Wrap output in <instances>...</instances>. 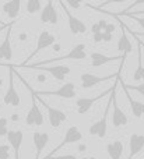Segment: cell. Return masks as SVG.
I'll return each instance as SVG.
<instances>
[{
	"label": "cell",
	"instance_id": "18",
	"mask_svg": "<svg viewBox=\"0 0 144 159\" xmlns=\"http://www.w3.org/2000/svg\"><path fill=\"white\" fill-rule=\"evenodd\" d=\"M32 141H34V145H35V159H39L42 151H44L45 147L49 143V134L48 133L35 131L32 133Z\"/></svg>",
	"mask_w": 144,
	"mask_h": 159
},
{
	"label": "cell",
	"instance_id": "25",
	"mask_svg": "<svg viewBox=\"0 0 144 159\" xmlns=\"http://www.w3.org/2000/svg\"><path fill=\"white\" fill-rule=\"evenodd\" d=\"M25 7H27L28 14H35L42 10V3L39 2V0H28V2L25 3Z\"/></svg>",
	"mask_w": 144,
	"mask_h": 159
},
{
	"label": "cell",
	"instance_id": "24",
	"mask_svg": "<svg viewBox=\"0 0 144 159\" xmlns=\"http://www.w3.org/2000/svg\"><path fill=\"white\" fill-rule=\"evenodd\" d=\"M134 81H143L144 82V66H143V55H142V46L137 43V67L133 73Z\"/></svg>",
	"mask_w": 144,
	"mask_h": 159
},
{
	"label": "cell",
	"instance_id": "2",
	"mask_svg": "<svg viewBox=\"0 0 144 159\" xmlns=\"http://www.w3.org/2000/svg\"><path fill=\"white\" fill-rule=\"evenodd\" d=\"M87 57V52H86V45L84 43H78L76 48H73L70 52H67L66 55L59 56V57H53L49 60H44V61H38L34 63L31 66H46V64H52L56 61H62V60H83Z\"/></svg>",
	"mask_w": 144,
	"mask_h": 159
},
{
	"label": "cell",
	"instance_id": "38",
	"mask_svg": "<svg viewBox=\"0 0 144 159\" xmlns=\"http://www.w3.org/2000/svg\"><path fill=\"white\" fill-rule=\"evenodd\" d=\"M8 25V24H7ZM7 25H4V27H2V28H0V30H3V28H6V27H7Z\"/></svg>",
	"mask_w": 144,
	"mask_h": 159
},
{
	"label": "cell",
	"instance_id": "22",
	"mask_svg": "<svg viewBox=\"0 0 144 159\" xmlns=\"http://www.w3.org/2000/svg\"><path fill=\"white\" fill-rule=\"evenodd\" d=\"M123 89H125V93H126V96H128V101H129V105H130V109H132L133 116L136 119H142L144 116V103L132 98L130 93H129V91L126 89V88H123Z\"/></svg>",
	"mask_w": 144,
	"mask_h": 159
},
{
	"label": "cell",
	"instance_id": "17",
	"mask_svg": "<svg viewBox=\"0 0 144 159\" xmlns=\"http://www.w3.org/2000/svg\"><path fill=\"white\" fill-rule=\"evenodd\" d=\"M144 148V135L143 134H132L129 138V155L126 159H133Z\"/></svg>",
	"mask_w": 144,
	"mask_h": 159
},
{
	"label": "cell",
	"instance_id": "36",
	"mask_svg": "<svg viewBox=\"0 0 144 159\" xmlns=\"http://www.w3.org/2000/svg\"><path fill=\"white\" fill-rule=\"evenodd\" d=\"M134 34H136L137 36H139V35H140V36H144V32H143V34H137V32H134Z\"/></svg>",
	"mask_w": 144,
	"mask_h": 159
},
{
	"label": "cell",
	"instance_id": "3",
	"mask_svg": "<svg viewBox=\"0 0 144 159\" xmlns=\"http://www.w3.org/2000/svg\"><path fill=\"white\" fill-rule=\"evenodd\" d=\"M119 84V77L116 78V82H115V88L111 92V99H112V107H114V112H112V124H114L115 129H119V127H123L129 123V117L126 116V113L118 106L116 102V87Z\"/></svg>",
	"mask_w": 144,
	"mask_h": 159
},
{
	"label": "cell",
	"instance_id": "31",
	"mask_svg": "<svg viewBox=\"0 0 144 159\" xmlns=\"http://www.w3.org/2000/svg\"><path fill=\"white\" fill-rule=\"evenodd\" d=\"M115 28H116V27H115L114 24H111V22H109V24L106 25V28H105V31H104V32H105V34H109V35H112V34L115 32Z\"/></svg>",
	"mask_w": 144,
	"mask_h": 159
},
{
	"label": "cell",
	"instance_id": "39",
	"mask_svg": "<svg viewBox=\"0 0 144 159\" xmlns=\"http://www.w3.org/2000/svg\"><path fill=\"white\" fill-rule=\"evenodd\" d=\"M0 110H2V105H0Z\"/></svg>",
	"mask_w": 144,
	"mask_h": 159
},
{
	"label": "cell",
	"instance_id": "8",
	"mask_svg": "<svg viewBox=\"0 0 144 159\" xmlns=\"http://www.w3.org/2000/svg\"><path fill=\"white\" fill-rule=\"evenodd\" d=\"M34 95H35V93H34ZM36 101H39L42 106H45V109H46V112H48L49 124H50V127H52V129H59V127H60V124L63 123V121L67 120V115L64 112H62V110L49 106V105H48L45 101H42V98H38V96H36Z\"/></svg>",
	"mask_w": 144,
	"mask_h": 159
},
{
	"label": "cell",
	"instance_id": "7",
	"mask_svg": "<svg viewBox=\"0 0 144 159\" xmlns=\"http://www.w3.org/2000/svg\"><path fill=\"white\" fill-rule=\"evenodd\" d=\"M36 96H44V95H49V96H59L63 99H73L76 96V85L73 82H66L64 85L59 87L55 91H34Z\"/></svg>",
	"mask_w": 144,
	"mask_h": 159
},
{
	"label": "cell",
	"instance_id": "34",
	"mask_svg": "<svg viewBox=\"0 0 144 159\" xmlns=\"http://www.w3.org/2000/svg\"><path fill=\"white\" fill-rule=\"evenodd\" d=\"M36 80H38L39 82H45V81H46V77H45L44 74H39L38 77H36Z\"/></svg>",
	"mask_w": 144,
	"mask_h": 159
},
{
	"label": "cell",
	"instance_id": "30",
	"mask_svg": "<svg viewBox=\"0 0 144 159\" xmlns=\"http://www.w3.org/2000/svg\"><path fill=\"white\" fill-rule=\"evenodd\" d=\"M64 4L69 6V7H72V8H80L81 7V3L80 2H72V0H67V2H64Z\"/></svg>",
	"mask_w": 144,
	"mask_h": 159
},
{
	"label": "cell",
	"instance_id": "11",
	"mask_svg": "<svg viewBox=\"0 0 144 159\" xmlns=\"http://www.w3.org/2000/svg\"><path fill=\"white\" fill-rule=\"evenodd\" d=\"M120 28H122V31H120V38H119V41H118V50L122 53V63H120L118 75H120V73H122L123 63H125L128 55H129V53H132V42H130V39H129L128 34H126L125 24H123L122 21H120Z\"/></svg>",
	"mask_w": 144,
	"mask_h": 159
},
{
	"label": "cell",
	"instance_id": "5",
	"mask_svg": "<svg viewBox=\"0 0 144 159\" xmlns=\"http://www.w3.org/2000/svg\"><path fill=\"white\" fill-rule=\"evenodd\" d=\"M111 106H112V99H111V95H109V101L105 106V110H104L102 119L98 120V121H95L94 124L90 126V129H88L90 135H92V137H98V138H105L106 130H108V113H109Z\"/></svg>",
	"mask_w": 144,
	"mask_h": 159
},
{
	"label": "cell",
	"instance_id": "16",
	"mask_svg": "<svg viewBox=\"0 0 144 159\" xmlns=\"http://www.w3.org/2000/svg\"><path fill=\"white\" fill-rule=\"evenodd\" d=\"M58 11H56L55 6H53L52 2H46V4L42 7L41 11V21L45 22V24H50V25H56L58 24Z\"/></svg>",
	"mask_w": 144,
	"mask_h": 159
},
{
	"label": "cell",
	"instance_id": "37",
	"mask_svg": "<svg viewBox=\"0 0 144 159\" xmlns=\"http://www.w3.org/2000/svg\"><path fill=\"white\" fill-rule=\"evenodd\" d=\"M2 84H3V80H2V78H0V87H2Z\"/></svg>",
	"mask_w": 144,
	"mask_h": 159
},
{
	"label": "cell",
	"instance_id": "27",
	"mask_svg": "<svg viewBox=\"0 0 144 159\" xmlns=\"http://www.w3.org/2000/svg\"><path fill=\"white\" fill-rule=\"evenodd\" d=\"M7 123H8V120L6 117L0 119V137H6L7 135V133H8Z\"/></svg>",
	"mask_w": 144,
	"mask_h": 159
},
{
	"label": "cell",
	"instance_id": "29",
	"mask_svg": "<svg viewBox=\"0 0 144 159\" xmlns=\"http://www.w3.org/2000/svg\"><path fill=\"white\" fill-rule=\"evenodd\" d=\"M42 159H77V157L69 154V155H60V157H45Z\"/></svg>",
	"mask_w": 144,
	"mask_h": 159
},
{
	"label": "cell",
	"instance_id": "15",
	"mask_svg": "<svg viewBox=\"0 0 144 159\" xmlns=\"http://www.w3.org/2000/svg\"><path fill=\"white\" fill-rule=\"evenodd\" d=\"M7 141L10 147L14 149V159H20V151H21L22 140H24V133L21 130H8Z\"/></svg>",
	"mask_w": 144,
	"mask_h": 159
},
{
	"label": "cell",
	"instance_id": "4",
	"mask_svg": "<svg viewBox=\"0 0 144 159\" xmlns=\"http://www.w3.org/2000/svg\"><path fill=\"white\" fill-rule=\"evenodd\" d=\"M55 42H56V36L53 35V34H50L49 31H42V32L39 34V36H38V41H36V48H35V50L30 53V56L25 59V61L21 64V67H25V66H27V64L31 61V59L35 57V56L38 55L39 52H42L44 49H46V48H49V46H52V45H55Z\"/></svg>",
	"mask_w": 144,
	"mask_h": 159
},
{
	"label": "cell",
	"instance_id": "26",
	"mask_svg": "<svg viewBox=\"0 0 144 159\" xmlns=\"http://www.w3.org/2000/svg\"><path fill=\"white\" fill-rule=\"evenodd\" d=\"M119 82L123 88H126V89H134V91H137L140 95L144 96V82H142V84H139V85H126L120 78H119Z\"/></svg>",
	"mask_w": 144,
	"mask_h": 159
},
{
	"label": "cell",
	"instance_id": "13",
	"mask_svg": "<svg viewBox=\"0 0 144 159\" xmlns=\"http://www.w3.org/2000/svg\"><path fill=\"white\" fill-rule=\"evenodd\" d=\"M81 138H83V134H81V131L78 130V127H76V126L69 127V129H67V131H66V134H64V137H63V140L60 141V144H59V145L56 147V148L53 149V151L50 152L48 157H53V154H56L59 149H62L63 147L69 145V144L78 143V141H81Z\"/></svg>",
	"mask_w": 144,
	"mask_h": 159
},
{
	"label": "cell",
	"instance_id": "1",
	"mask_svg": "<svg viewBox=\"0 0 144 159\" xmlns=\"http://www.w3.org/2000/svg\"><path fill=\"white\" fill-rule=\"evenodd\" d=\"M16 75L21 80L22 82H24V85L28 88V91L31 92V109L30 112L27 113V116H25V123L28 124V126H36V127H41L42 124H44V115H42L41 109L38 107V103H36V98L35 95H34V89L30 87V84H28L27 81H24V78L21 77V75L18 74V73H16Z\"/></svg>",
	"mask_w": 144,
	"mask_h": 159
},
{
	"label": "cell",
	"instance_id": "10",
	"mask_svg": "<svg viewBox=\"0 0 144 159\" xmlns=\"http://www.w3.org/2000/svg\"><path fill=\"white\" fill-rule=\"evenodd\" d=\"M114 87H115V85H114ZM114 87L109 88V89H106L105 92L101 93V95L94 96V98H80V99H77V101H76V109H77V113H78V115H86V113L92 107V105H94V103L100 102L101 99H104L105 96L111 95Z\"/></svg>",
	"mask_w": 144,
	"mask_h": 159
},
{
	"label": "cell",
	"instance_id": "32",
	"mask_svg": "<svg viewBox=\"0 0 144 159\" xmlns=\"http://www.w3.org/2000/svg\"><path fill=\"white\" fill-rule=\"evenodd\" d=\"M92 39H94L95 43H98V42H102V32H100V34H94Z\"/></svg>",
	"mask_w": 144,
	"mask_h": 159
},
{
	"label": "cell",
	"instance_id": "40",
	"mask_svg": "<svg viewBox=\"0 0 144 159\" xmlns=\"http://www.w3.org/2000/svg\"><path fill=\"white\" fill-rule=\"evenodd\" d=\"M0 24H2V21H0Z\"/></svg>",
	"mask_w": 144,
	"mask_h": 159
},
{
	"label": "cell",
	"instance_id": "20",
	"mask_svg": "<svg viewBox=\"0 0 144 159\" xmlns=\"http://www.w3.org/2000/svg\"><path fill=\"white\" fill-rule=\"evenodd\" d=\"M122 56H105L102 53H98V52H92L90 55V66L91 67H102L104 64L109 63V61H115V60H119Z\"/></svg>",
	"mask_w": 144,
	"mask_h": 159
},
{
	"label": "cell",
	"instance_id": "33",
	"mask_svg": "<svg viewBox=\"0 0 144 159\" xmlns=\"http://www.w3.org/2000/svg\"><path fill=\"white\" fill-rule=\"evenodd\" d=\"M111 41H112V35L102 32V42H111Z\"/></svg>",
	"mask_w": 144,
	"mask_h": 159
},
{
	"label": "cell",
	"instance_id": "14",
	"mask_svg": "<svg viewBox=\"0 0 144 159\" xmlns=\"http://www.w3.org/2000/svg\"><path fill=\"white\" fill-rule=\"evenodd\" d=\"M119 75L116 74H112V75H106V77H98L95 74H91V73H83L80 75V80H81V87L84 89H90V88L95 87V85L101 84V82H105V81H109L111 78H118Z\"/></svg>",
	"mask_w": 144,
	"mask_h": 159
},
{
	"label": "cell",
	"instance_id": "6",
	"mask_svg": "<svg viewBox=\"0 0 144 159\" xmlns=\"http://www.w3.org/2000/svg\"><path fill=\"white\" fill-rule=\"evenodd\" d=\"M14 66H8V88L4 93V101L6 105H10V106H20L21 105V98H20L18 92H17L16 87H14Z\"/></svg>",
	"mask_w": 144,
	"mask_h": 159
},
{
	"label": "cell",
	"instance_id": "9",
	"mask_svg": "<svg viewBox=\"0 0 144 159\" xmlns=\"http://www.w3.org/2000/svg\"><path fill=\"white\" fill-rule=\"evenodd\" d=\"M27 69L31 70H38V71H46L49 74H52L58 81H63L67 75L70 74V66H66V64H59V66H53V67H45V66H31V64H27Z\"/></svg>",
	"mask_w": 144,
	"mask_h": 159
},
{
	"label": "cell",
	"instance_id": "35",
	"mask_svg": "<svg viewBox=\"0 0 144 159\" xmlns=\"http://www.w3.org/2000/svg\"><path fill=\"white\" fill-rule=\"evenodd\" d=\"M83 159H97V158H95V157H88V158H87V157H84Z\"/></svg>",
	"mask_w": 144,
	"mask_h": 159
},
{
	"label": "cell",
	"instance_id": "23",
	"mask_svg": "<svg viewBox=\"0 0 144 159\" xmlns=\"http://www.w3.org/2000/svg\"><path fill=\"white\" fill-rule=\"evenodd\" d=\"M123 149H125L123 143L119 140L106 144V152H108L111 159H120L122 158V154H123Z\"/></svg>",
	"mask_w": 144,
	"mask_h": 159
},
{
	"label": "cell",
	"instance_id": "12",
	"mask_svg": "<svg viewBox=\"0 0 144 159\" xmlns=\"http://www.w3.org/2000/svg\"><path fill=\"white\" fill-rule=\"evenodd\" d=\"M59 4L62 6V8H63L64 14L67 16V20H69V30H70V32H72L73 35H78V34H84V32H86V31H87V25L84 24V22L81 21L80 18H77V17L73 16L72 11L69 10V7L64 4V2H59Z\"/></svg>",
	"mask_w": 144,
	"mask_h": 159
},
{
	"label": "cell",
	"instance_id": "28",
	"mask_svg": "<svg viewBox=\"0 0 144 159\" xmlns=\"http://www.w3.org/2000/svg\"><path fill=\"white\" fill-rule=\"evenodd\" d=\"M0 159H10V145H0Z\"/></svg>",
	"mask_w": 144,
	"mask_h": 159
},
{
	"label": "cell",
	"instance_id": "19",
	"mask_svg": "<svg viewBox=\"0 0 144 159\" xmlns=\"http://www.w3.org/2000/svg\"><path fill=\"white\" fill-rule=\"evenodd\" d=\"M11 25L8 27L4 39H3L2 45H0V60H10V59L13 57V48H11Z\"/></svg>",
	"mask_w": 144,
	"mask_h": 159
},
{
	"label": "cell",
	"instance_id": "21",
	"mask_svg": "<svg viewBox=\"0 0 144 159\" xmlns=\"http://www.w3.org/2000/svg\"><path fill=\"white\" fill-rule=\"evenodd\" d=\"M20 10H21V2L20 0H11V2H7L3 4V11L11 20L18 17Z\"/></svg>",
	"mask_w": 144,
	"mask_h": 159
}]
</instances>
